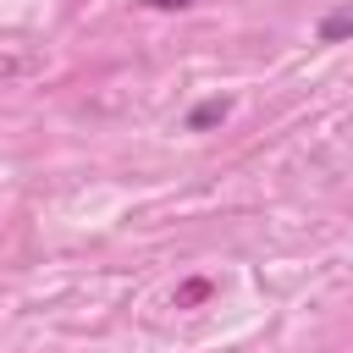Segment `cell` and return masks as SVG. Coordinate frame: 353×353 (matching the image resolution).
<instances>
[{"mask_svg": "<svg viewBox=\"0 0 353 353\" xmlns=\"http://www.w3.org/2000/svg\"><path fill=\"white\" fill-rule=\"evenodd\" d=\"M347 33H353V0H347V6H336V11L320 22V39H325V44H336V39H347Z\"/></svg>", "mask_w": 353, "mask_h": 353, "instance_id": "obj_1", "label": "cell"}, {"mask_svg": "<svg viewBox=\"0 0 353 353\" xmlns=\"http://www.w3.org/2000/svg\"><path fill=\"white\" fill-rule=\"evenodd\" d=\"M199 298H210V281H188V287H176V303H199Z\"/></svg>", "mask_w": 353, "mask_h": 353, "instance_id": "obj_3", "label": "cell"}, {"mask_svg": "<svg viewBox=\"0 0 353 353\" xmlns=\"http://www.w3.org/2000/svg\"><path fill=\"white\" fill-rule=\"evenodd\" d=\"M149 11H182V6H193V0H143Z\"/></svg>", "mask_w": 353, "mask_h": 353, "instance_id": "obj_4", "label": "cell"}, {"mask_svg": "<svg viewBox=\"0 0 353 353\" xmlns=\"http://www.w3.org/2000/svg\"><path fill=\"white\" fill-rule=\"evenodd\" d=\"M226 99H204V105H193V116H188V127L193 132H204V127H215V121H226Z\"/></svg>", "mask_w": 353, "mask_h": 353, "instance_id": "obj_2", "label": "cell"}]
</instances>
